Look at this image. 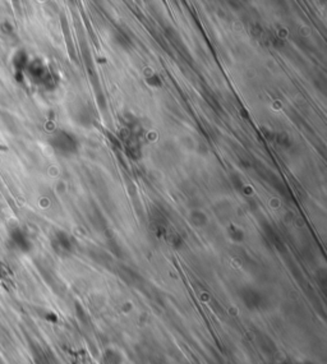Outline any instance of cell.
<instances>
[{
    "mask_svg": "<svg viewBox=\"0 0 327 364\" xmlns=\"http://www.w3.org/2000/svg\"><path fill=\"white\" fill-rule=\"evenodd\" d=\"M49 146L53 151L62 157H72L80 151V141L68 131H57L49 138Z\"/></svg>",
    "mask_w": 327,
    "mask_h": 364,
    "instance_id": "obj_1",
    "label": "cell"
},
{
    "mask_svg": "<svg viewBox=\"0 0 327 364\" xmlns=\"http://www.w3.org/2000/svg\"><path fill=\"white\" fill-rule=\"evenodd\" d=\"M25 77L29 78L35 85L43 86L45 89H53L55 85L54 74L40 59L30 60L29 66L25 71Z\"/></svg>",
    "mask_w": 327,
    "mask_h": 364,
    "instance_id": "obj_2",
    "label": "cell"
},
{
    "mask_svg": "<svg viewBox=\"0 0 327 364\" xmlns=\"http://www.w3.org/2000/svg\"><path fill=\"white\" fill-rule=\"evenodd\" d=\"M8 240L11 247L15 250L27 253L32 248V242L27 231L21 226H13L8 231Z\"/></svg>",
    "mask_w": 327,
    "mask_h": 364,
    "instance_id": "obj_3",
    "label": "cell"
},
{
    "mask_svg": "<svg viewBox=\"0 0 327 364\" xmlns=\"http://www.w3.org/2000/svg\"><path fill=\"white\" fill-rule=\"evenodd\" d=\"M50 243H52V247L55 253H58L59 256H68L74 249L73 238L66 231H55L53 234Z\"/></svg>",
    "mask_w": 327,
    "mask_h": 364,
    "instance_id": "obj_4",
    "label": "cell"
},
{
    "mask_svg": "<svg viewBox=\"0 0 327 364\" xmlns=\"http://www.w3.org/2000/svg\"><path fill=\"white\" fill-rule=\"evenodd\" d=\"M30 63L29 54H27L25 50L20 49L15 53L13 58H12V66H13V69H15L16 78L18 81H22L25 78V71H26L27 66Z\"/></svg>",
    "mask_w": 327,
    "mask_h": 364,
    "instance_id": "obj_5",
    "label": "cell"
},
{
    "mask_svg": "<svg viewBox=\"0 0 327 364\" xmlns=\"http://www.w3.org/2000/svg\"><path fill=\"white\" fill-rule=\"evenodd\" d=\"M243 302L248 305L249 308H258L261 304V296L256 293L254 290H245L243 294Z\"/></svg>",
    "mask_w": 327,
    "mask_h": 364,
    "instance_id": "obj_6",
    "label": "cell"
},
{
    "mask_svg": "<svg viewBox=\"0 0 327 364\" xmlns=\"http://www.w3.org/2000/svg\"><path fill=\"white\" fill-rule=\"evenodd\" d=\"M0 29H2V32L6 35H8V36H11V34H13V27H12V25L9 22H3L2 25H0Z\"/></svg>",
    "mask_w": 327,
    "mask_h": 364,
    "instance_id": "obj_7",
    "label": "cell"
}]
</instances>
